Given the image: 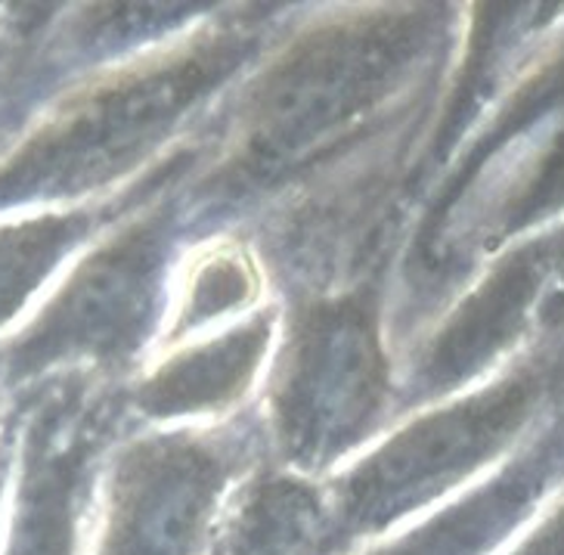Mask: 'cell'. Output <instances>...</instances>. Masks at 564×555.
Here are the masks:
<instances>
[{
    "label": "cell",
    "instance_id": "6da1fadb",
    "mask_svg": "<svg viewBox=\"0 0 564 555\" xmlns=\"http://www.w3.org/2000/svg\"><path fill=\"white\" fill-rule=\"evenodd\" d=\"M444 3L348 7L316 17L261 59L177 184L183 220L215 224L280 199L410 106L444 41Z\"/></svg>",
    "mask_w": 564,
    "mask_h": 555
},
{
    "label": "cell",
    "instance_id": "7a4b0ae2",
    "mask_svg": "<svg viewBox=\"0 0 564 555\" xmlns=\"http://www.w3.org/2000/svg\"><path fill=\"white\" fill-rule=\"evenodd\" d=\"M282 7L215 10L165 51L59 90L0 150V215L66 208L133 177L261 53Z\"/></svg>",
    "mask_w": 564,
    "mask_h": 555
},
{
    "label": "cell",
    "instance_id": "3957f363",
    "mask_svg": "<svg viewBox=\"0 0 564 555\" xmlns=\"http://www.w3.org/2000/svg\"><path fill=\"white\" fill-rule=\"evenodd\" d=\"M564 208V41L499 106L449 171L415 227L400 268L394 329L456 286L478 254Z\"/></svg>",
    "mask_w": 564,
    "mask_h": 555
},
{
    "label": "cell",
    "instance_id": "277c9868",
    "mask_svg": "<svg viewBox=\"0 0 564 555\" xmlns=\"http://www.w3.org/2000/svg\"><path fill=\"white\" fill-rule=\"evenodd\" d=\"M165 193L102 230L32 320L0 338V398L68 370L121 379L159 341L183 224L181 196Z\"/></svg>",
    "mask_w": 564,
    "mask_h": 555
},
{
    "label": "cell",
    "instance_id": "5b68a950",
    "mask_svg": "<svg viewBox=\"0 0 564 555\" xmlns=\"http://www.w3.org/2000/svg\"><path fill=\"white\" fill-rule=\"evenodd\" d=\"M384 270L289 302L264 391V435L285 469L316 475L382 428L394 382L382 333Z\"/></svg>",
    "mask_w": 564,
    "mask_h": 555
},
{
    "label": "cell",
    "instance_id": "8992f818",
    "mask_svg": "<svg viewBox=\"0 0 564 555\" xmlns=\"http://www.w3.org/2000/svg\"><path fill=\"white\" fill-rule=\"evenodd\" d=\"M552 388L546 363H524L494 385L422 413L329 488V555L384 534L509 450Z\"/></svg>",
    "mask_w": 564,
    "mask_h": 555
},
{
    "label": "cell",
    "instance_id": "52a82bcc",
    "mask_svg": "<svg viewBox=\"0 0 564 555\" xmlns=\"http://www.w3.org/2000/svg\"><path fill=\"white\" fill-rule=\"evenodd\" d=\"M17 490L3 555H82L84 524L131 388L97 370L56 372L17 401Z\"/></svg>",
    "mask_w": 564,
    "mask_h": 555
},
{
    "label": "cell",
    "instance_id": "ba28073f",
    "mask_svg": "<svg viewBox=\"0 0 564 555\" xmlns=\"http://www.w3.org/2000/svg\"><path fill=\"white\" fill-rule=\"evenodd\" d=\"M261 416L152 432L112 454L94 555H202L232 485L264 447Z\"/></svg>",
    "mask_w": 564,
    "mask_h": 555
},
{
    "label": "cell",
    "instance_id": "9c48e42d",
    "mask_svg": "<svg viewBox=\"0 0 564 555\" xmlns=\"http://www.w3.org/2000/svg\"><path fill=\"white\" fill-rule=\"evenodd\" d=\"M564 320V230L514 246L449 311L410 367L406 404L463 388L533 329Z\"/></svg>",
    "mask_w": 564,
    "mask_h": 555
},
{
    "label": "cell",
    "instance_id": "30bf717a",
    "mask_svg": "<svg viewBox=\"0 0 564 555\" xmlns=\"http://www.w3.org/2000/svg\"><path fill=\"white\" fill-rule=\"evenodd\" d=\"M183 171L186 155L177 152L143 181H133L124 193L102 203L41 208L22 218L0 220V338L29 311L34 295L51 283L72 254L137 208L150 205L155 193L181 184Z\"/></svg>",
    "mask_w": 564,
    "mask_h": 555
},
{
    "label": "cell",
    "instance_id": "8fae6325",
    "mask_svg": "<svg viewBox=\"0 0 564 555\" xmlns=\"http://www.w3.org/2000/svg\"><path fill=\"white\" fill-rule=\"evenodd\" d=\"M280 311L264 307L249 320L162 357L131 388V410L147 420L171 422L215 416L249 394L276 336Z\"/></svg>",
    "mask_w": 564,
    "mask_h": 555
},
{
    "label": "cell",
    "instance_id": "7c38bea8",
    "mask_svg": "<svg viewBox=\"0 0 564 555\" xmlns=\"http://www.w3.org/2000/svg\"><path fill=\"white\" fill-rule=\"evenodd\" d=\"M564 475V425L514 456L487 485L369 555H487Z\"/></svg>",
    "mask_w": 564,
    "mask_h": 555
},
{
    "label": "cell",
    "instance_id": "4fadbf2b",
    "mask_svg": "<svg viewBox=\"0 0 564 555\" xmlns=\"http://www.w3.org/2000/svg\"><path fill=\"white\" fill-rule=\"evenodd\" d=\"M329 488L292 469H251L217 519L215 555H329Z\"/></svg>",
    "mask_w": 564,
    "mask_h": 555
},
{
    "label": "cell",
    "instance_id": "5bb4252c",
    "mask_svg": "<svg viewBox=\"0 0 564 555\" xmlns=\"http://www.w3.org/2000/svg\"><path fill=\"white\" fill-rule=\"evenodd\" d=\"M261 298V261L242 242H217L186 268L177 302L167 307L159 345H177L212 323L239 314Z\"/></svg>",
    "mask_w": 564,
    "mask_h": 555
},
{
    "label": "cell",
    "instance_id": "9a60e30c",
    "mask_svg": "<svg viewBox=\"0 0 564 555\" xmlns=\"http://www.w3.org/2000/svg\"><path fill=\"white\" fill-rule=\"evenodd\" d=\"M56 17L53 7H10L0 10V150L32 118L29 68L41 34Z\"/></svg>",
    "mask_w": 564,
    "mask_h": 555
},
{
    "label": "cell",
    "instance_id": "2e32d148",
    "mask_svg": "<svg viewBox=\"0 0 564 555\" xmlns=\"http://www.w3.org/2000/svg\"><path fill=\"white\" fill-rule=\"evenodd\" d=\"M512 555H564V500Z\"/></svg>",
    "mask_w": 564,
    "mask_h": 555
},
{
    "label": "cell",
    "instance_id": "e0dca14e",
    "mask_svg": "<svg viewBox=\"0 0 564 555\" xmlns=\"http://www.w3.org/2000/svg\"><path fill=\"white\" fill-rule=\"evenodd\" d=\"M13 459H17V428L13 422L0 432V509H3V493L10 485V471H13Z\"/></svg>",
    "mask_w": 564,
    "mask_h": 555
},
{
    "label": "cell",
    "instance_id": "ac0fdd59",
    "mask_svg": "<svg viewBox=\"0 0 564 555\" xmlns=\"http://www.w3.org/2000/svg\"><path fill=\"white\" fill-rule=\"evenodd\" d=\"M0 420H3V406H0Z\"/></svg>",
    "mask_w": 564,
    "mask_h": 555
}]
</instances>
